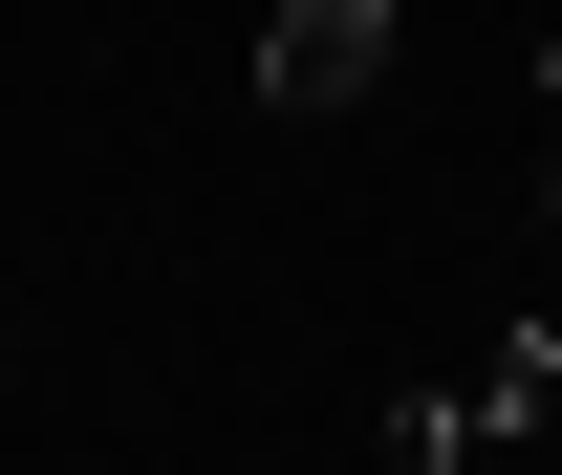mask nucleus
<instances>
[{"label": "nucleus", "instance_id": "4", "mask_svg": "<svg viewBox=\"0 0 562 475\" xmlns=\"http://www.w3.org/2000/svg\"><path fill=\"white\" fill-rule=\"evenodd\" d=\"M541 238H562V173H541Z\"/></svg>", "mask_w": 562, "mask_h": 475}, {"label": "nucleus", "instance_id": "3", "mask_svg": "<svg viewBox=\"0 0 562 475\" xmlns=\"http://www.w3.org/2000/svg\"><path fill=\"white\" fill-rule=\"evenodd\" d=\"M476 410L519 432V454H562V325H497V367H476Z\"/></svg>", "mask_w": 562, "mask_h": 475}, {"label": "nucleus", "instance_id": "2", "mask_svg": "<svg viewBox=\"0 0 562 475\" xmlns=\"http://www.w3.org/2000/svg\"><path fill=\"white\" fill-rule=\"evenodd\" d=\"M368 475H541V454H519V432H497L476 389H412V410H390V454H368Z\"/></svg>", "mask_w": 562, "mask_h": 475}, {"label": "nucleus", "instance_id": "1", "mask_svg": "<svg viewBox=\"0 0 562 475\" xmlns=\"http://www.w3.org/2000/svg\"><path fill=\"white\" fill-rule=\"evenodd\" d=\"M390 87V0H281L260 22V109L281 131H325V109H368Z\"/></svg>", "mask_w": 562, "mask_h": 475}]
</instances>
